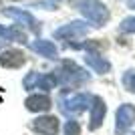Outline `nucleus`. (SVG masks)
Masks as SVG:
<instances>
[{
	"mask_svg": "<svg viewBox=\"0 0 135 135\" xmlns=\"http://www.w3.org/2000/svg\"><path fill=\"white\" fill-rule=\"evenodd\" d=\"M52 75H55L56 83H62L65 87H69V89H75V87H79V85H83V83L89 81V75L85 73L81 67H77L75 62H71V61H65L62 67Z\"/></svg>",
	"mask_w": 135,
	"mask_h": 135,
	"instance_id": "obj_1",
	"label": "nucleus"
},
{
	"mask_svg": "<svg viewBox=\"0 0 135 135\" xmlns=\"http://www.w3.org/2000/svg\"><path fill=\"white\" fill-rule=\"evenodd\" d=\"M77 8L93 26H103L109 20V10L101 0H79Z\"/></svg>",
	"mask_w": 135,
	"mask_h": 135,
	"instance_id": "obj_2",
	"label": "nucleus"
},
{
	"mask_svg": "<svg viewBox=\"0 0 135 135\" xmlns=\"http://www.w3.org/2000/svg\"><path fill=\"white\" fill-rule=\"evenodd\" d=\"M91 97L85 93H71V95L61 97V111L67 115H79L87 109Z\"/></svg>",
	"mask_w": 135,
	"mask_h": 135,
	"instance_id": "obj_3",
	"label": "nucleus"
},
{
	"mask_svg": "<svg viewBox=\"0 0 135 135\" xmlns=\"http://www.w3.org/2000/svg\"><path fill=\"white\" fill-rule=\"evenodd\" d=\"M24 89H42V91H49V89H55L56 79L55 75H40V73H28L22 81Z\"/></svg>",
	"mask_w": 135,
	"mask_h": 135,
	"instance_id": "obj_4",
	"label": "nucleus"
},
{
	"mask_svg": "<svg viewBox=\"0 0 135 135\" xmlns=\"http://www.w3.org/2000/svg\"><path fill=\"white\" fill-rule=\"evenodd\" d=\"M87 32H89V28H87L85 22H71V24H65L62 28H59L55 32V36L62 40H79Z\"/></svg>",
	"mask_w": 135,
	"mask_h": 135,
	"instance_id": "obj_5",
	"label": "nucleus"
},
{
	"mask_svg": "<svg viewBox=\"0 0 135 135\" xmlns=\"http://www.w3.org/2000/svg\"><path fill=\"white\" fill-rule=\"evenodd\" d=\"M135 121V107L133 105H121L117 109V133H125Z\"/></svg>",
	"mask_w": 135,
	"mask_h": 135,
	"instance_id": "obj_6",
	"label": "nucleus"
},
{
	"mask_svg": "<svg viewBox=\"0 0 135 135\" xmlns=\"http://www.w3.org/2000/svg\"><path fill=\"white\" fill-rule=\"evenodd\" d=\"M4 14L8 18H12V20H16V24H22V26H28V28H32V30H38L34 16L28 14L26 10H20V8H6Z\"/></svg>",
	"mask_w": 135,
	"mask_h": 135,
	"instance_id": "obj_7",
	"label": "nucleus"
},
{
	"mask_svg": "<svg viewBox=\"0 0 135 135\" xmlns=\"http://www.w3.org/2000/svg\"><path fill=\"white\" fill-rule=\"evenodd\" d=\"M32 129L40 135H55L59 131V121L56 117H38L32 123Z\"/></svg>",
	"mask_w": 135,
	"mask_h": 135,
	"instance_id": "obj_8",
	"label": "nucleus"
},
{
	"mask_svg": "<svg viewBox=\"0 0 135 135\" xmlns=\"http://www.w3.org/2000/svg\"><path fill=\"white\" fill-rule=\"evenodd\" d=\"M24 55L20 51H6V52H2L0 55V65L2 67H6V69H18V67H22L24 65Z\"/></svg>",
	"mask_w": 135,
	"mask_h": 135,
	"instance_id": "obj_9",
	"label": "nucleus"
},
{
	"mask_svg": "<svg viewBox=\"0 0 135 135\" xmlns=\"http://www.w3.org/2000/svg\"><path fill=\"white\" fill-rule=\"evenodd\" d=\"M105 113H107V107L103 103L101 97H93V113H91V129H97L99 125L103 123L105 119Z\"/></svg>",
	"mask_w": 135,
	"mask_h": 135,
	"instance_id": "obj_10",
	"label": "nucleus"
},
{
	"mask_svg": "<svg viewBox=\"0 0 135 135\" xmlns=\"http://www.w3.org/2000/svg\"><path fill=\"white\" fill-rule=\"evenodd\" d=\"M85 61H87V65H89L95 73H109V69H111V65H109L107 59H103L101 55H97V52H87V56H85Z\"/></svg>",
	"mask_w": 135,
	"mask_h": 135,
	"instance_id": "obj_11",
	"label": "nucleus"
},
{
	"mask_svg": "<svg viewBox=\"0 0 135 135\" xmlns=\"http://www.w3.org/2000/svg\"><path fill=\"white\" fill-rule=\"evenodd\" d=\"M34 52H38V55L46 56V59H56V46L52 45L51 40H34L32 45H30Z\"/></svg>",
	"mask_w": 135,
	"mask_h": 135,
	"instance_id": "obj_12",
	"label": "nucleus"
},
{
	"mask_svg": "<svg viewBox=\"0 0 135 135\" xmlns=\"http://www.w3.org/2000/svg\"><path fill=\"white\" fill-rule=\"evenodd\" d=\"M51 107L49 95H32L26 99V109L28 111H46Z\"/></svg>",
	"mask_w": 135,
	"mask_h": 135,
	"instance_id": "obj_13",
	"label": "nucleus"
},
{
	"mask_svg": "<svg viewBox=\"0 0 135 135\" xmlns=\"http://www.w3.org/2000/svg\"><path fill=\"white\" fill-rule=\"evenodd\" d=\"M10 40H18V42H26V36H24L18 28H4L0 26V46L10 42Z\"/></svg>",
	"mask_w": 135,
	"mask_h": 135,
	"instance_id": "obj_14",
	"label": "nucleus"
},
{
	"mask_svg": "<svg viewBox=\"0 0 135 135\" xmlns=\"http://www.w3.org/2000/svg\"><path fill=\"white\" fill-rule=\"evenodd\" d=\"M65 135H81V127H79V123L77 121H67L65 123Z\"/></svg>",
	"mask_w": 135,
	"mask_h": 135,
	"instance_id": "obj_15",
	"label": "nucleus"
},
{
	"mask_svg": "<svg viewBox=\"0 0 135 135\" xmlns=\"http://www.w3.org/2000/svg\"><path fill=\"white\" fill-rule=\"evenodd\" d=\"M123 85H125L129 91H133V93H135V71H127V73H125Z\"/></svg>",
	"mask_w": 135,
	"mask_h": 135,
	"instance_id": "obj_16",
	"label": "nucleus"
},
{
	"mask_svg": "<svg viewBox=\"0 0 135 135\" xmlns=\"http://www.w3.org/2000/svg\"><path fill=\"white\" fill-rule=\"evenodd\" d=\"M62 0H40V2H36V6L38 8H49V10H55V8H59V4H61Z\"/></svg>",
	"mask_w": 135,
	"mask_h": 135,
	"instance_id": "obj_17",
	"label": "nucleus"
},
{
	"mask_svg": "<svg viewBox=\"0 0 135 135\" xmlns=\"http://www.w3.org/2000/svg\"><path fill=\"white\" fill-rule=\"evenodd\" d=\"M121 30L123 32H135V16H129L121 22Z\"/></svg>",
	"mask_w": 135,
	"mask_h": 135,
	"instance_id": "obj_18",
	"label": "nucleus"
},
{
	"mask_svg": "<svg viewBox=\"0 0 135 135\" xmlns=\"http://www.w3.org/2000/svg\"><path fill=\"white\" fill-rule=\"evenodd\" d=\"M127 4H129L131 8H135V0H127Z\"/></svg>",
	"mask_w": 135,
	"mask_h": 135,
	"instance_id": "obj_19",
	"label": "nucleus"
}]
</instances>
